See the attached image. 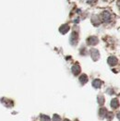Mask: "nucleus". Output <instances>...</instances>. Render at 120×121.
<instances>
[{
	"mask_svg": "<svg viewBox=\"0 0 120 121\" xmlns=\"http://www.w3.org/2000/svg\"><path fill=\"white\" fill-rule=\"evenodd\" d=\"M119 7H120V1H119Z\"/></svg>",
	"mask_w": 120,
	"mask_h": 121,
	"instance_id": "obj_3",
	"label": "nucleus"
},
{
	"mask_svg": "<svg viewBox=\"0 0 120 121\" xmlns=\"http://www.w3.org/2000/svg\"><path fill=\"white\" fill-rule=\"evenodd\" d=\"M65 121H69V120H65Z\"/></svg>",
	"mask_w": 120,
	"mask_h": 121,
	"instance_id": "obj_4",
	"label": "nucleus"
},
{
	"mask_svg": "<svg viewBox=\"0 0 120 121\" xmlns=\"http://www.w3.org/2000/svg\"><path fill=\"white\" fill-rule=\"evenodd\" d=\"M59 117H57V116H55V118H54V121H59Z\"/></svg>",
	"mask_w": 120,
	"mask_h": 121,
	"instance_id": "obj_2",
	"label": "nucleus"
},
{
	"mask_svg": "<svg viewBox=\"0 0 120 121\" xmlns=\"http://www.w3.org/2000/svg\"><path fill=\"white\" fill-rule=\"evenodd\" d=\"M41 119H42V121H50V118L48 117H46V116H42Z\"/></svg>",
	"mask_w": 120,
	"mask_h": 121,
	"instance_id": "obj_1",
	"label": "nucleus"
}]
</instances>
